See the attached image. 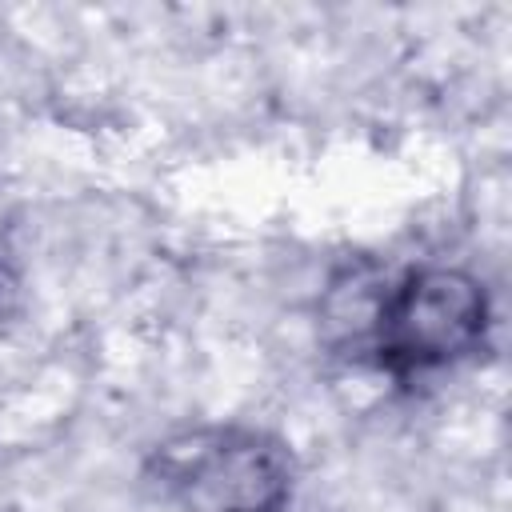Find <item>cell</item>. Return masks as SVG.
<instances>
[{"mask_svg": "<svg viewBox=\"0 0 512 512\" xmlns=\"http://www.w3.org/2000/svg\"><path fill=\"white\" fill-rule=\"evenodd\" d=\"M492 332V296L460 264H420L388 280L368 364L408 380L472 360Z\"/></svg>", "mask_w": 512, "mask_h": 512, "instance_id": "cell-1", "label": "cell"}, {"mask_svg": "<svg viewBox=\"0 0 512 512\" xmlns=\"http://www.w3.org/2000/svg\"><path fill=\"white\" fill-rule=\"evenodd\" d=\"M148 480L176 512H284L292 500V456L256 428H184L156 444Z\"/></svg>", "mask_w": 512, "mask_h": 512, "instance_id": "cell-2", "label": "cell"}, {"mask_svg": "<svg viewBox=\"0 0 512 512\" xmlns=\"http://www.w3.org/2000/svg\"><path fill=\"white\" fill-rule=\"evenodd\" d=\"M388 280L392 276L368 256H352L348 264H340L328 276V284L320 288V300H316V328L332 352L368 360Z\"/></svg>", "mask_w": 512, "mask_h": 512, "instance_id": "cell-3", "label": "cell"}, {"mask_svg": "<svg viewBox=\"0 0 512 512\" xmlns=\"http://www.w3.org/2000/svg\"><path fill=\"white\" fill-rule=\"evenodd\" d=\"M20 300V272H16V260L12 252L0 244V316H8Z\"/></svg>", "mask_w": 512, "mask_h": 512, "instance_id": "cell-4", "label": "cell"}]
</instances>
